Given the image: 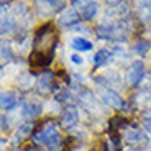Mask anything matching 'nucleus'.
Listing matches in <instances>:
<instances>
[{"instance_id": "1", "label": "nucleus", "mask_w": 151, "mask_h": 151, "mask_svg": "<svg viewBox=\"0 0 151 151\" xmlns=\"http://www.w3.org/2000/svg\"><path fill=\"white\" fill-rule=\"evenodd\" d=\"M58 45V31L53 23H45L38 28L33 40V51L30 54V66L33 69H43L51 64L54 49Z\"/></svg>"}, {"instance_id": "2", "label": "nucleus", "mask_w": 151, "mask_h": 151, "mask_svg": "<svg viewBox=\"0 0 151 151\" xmlns=\"http://www.w3.org/2000/svg\"><path fill=\"white\" fill-rule=\"evenodd\" d=\"M33 138L36 143L45 145L49 151H58L61 146V135L58 132L54 122H46V123H43L33 133Z\"/></svg>"}, {"instance_id": "3", "label": "nucleus", "mask_w": 151, "mask_h": 151, "mask_svg": "<svg viewBox=\"0 0 151 151\" xmlns=\"http://www.w3.org/2000/svg\"><path fill=\"white\" fill-rule=\"evenodd\" d=\"M143 77H145V64L141 61H133L130 68L127 69V82L130 86H136V84L141 82Z\"/></svg>"}, {"instance_id": "4", "label": "nucleus", "mask_w": 151, "mask_h": 151, "mask_svg": "<svg viewBox=\"0 0 151 151\" xmlns=\"http://www.w3.org/2000/svg\"><path fill=\"white\" fill-rule=\"evenodd\" d=\"M77 122H79V113L76 107H68L61 115V125L64 128H72L77 125Z\"/></svg>"}, {"instance_id": "5", "label": "nucleus", "mask_w": 151, "mask_h": 151, "mask_svg": "<svg viewBox=\"0 0 151 151\" xmlns=\"http://www.w3.org/2000/svg\"><path fill=\"white\" fill-rule=\"evenodd\" d=\"M102 99H104V102H105L107 105H110V107H115V109H122V107H125V102L122 100V97H118L117 92L110 91V89L102 91Z\"/></svg>"}, {"instance_id": "6", "label": "nucleus", "mask_w": 151, "mask_h": 151, "mask_svg": "<svg viewBox=\"0 0 151 151\" xmlns=\"http://www.w3.org/2000/svg\"><path fill=\"white\" fill-rule=\"evenodd\" d=\"M125 141H127V143H130V145H141V143H146L148 138L138 128H135V127H133V128H130L128 132L125 133Z\"/></svg>"}, {"instance_id": "7", "label": "nucleus", "mask_w": 151, "mask_h": 151, "mask_svg": "<svg viewBox=\"0 0 151 151\" xmlns=\"http://www.w3.org/2000/svg\"><path fill=\"white\" fill-rule=\"evenodd\" d=\"M54 76L53 72H49V71H45L41 76H40V79H38V91L40 92H48L51 87H53L54 84Z\"/></svg>"}, {"instance_id": "8", "label": "nucleus", "mask_w": 151, "mask_h": 151, "mask_svg": "<svg viewBox=\"0 0 151 151\" xmlns=\"http://www.w3.org/2000/svg\"><path fill=\"white\" fill-rule=\"evenodd\" d=\"M99 12V4L97 2H86L82 4V8H81V17L82 20H92Z\"/></svg>"}, {"instance_id": "9", "label": "nucleus", "mask_w": 151, "mask_h": 151, "mask_svg": "<svg viewBox=\"0 0 151 151\" xmlns=\"http://www.w3.org/2000/svg\"><path fill=\"white\" fill-rule=\"evenodd\" d=\"M18 105V95L15 92H4L2 94V109L4 110H13Z\"/></svg>"}, {"instance_id": "10", "label": "nucleus", "mask_w": 151, "mask_h": 151, "mask_svg": "<svg viewBox=\"0 0 151 151\" xmlns=\"http://www.w3.org/2000/svg\"><path fill=\"white\" fill-rule=\"evenodd\" d=\"M40 112H41V105L36 102H25L23 104V117L28 118V120H31V118H35L36 115H40Z\"/></svg>"}, {"instance_id": "11", "label": "nucleus", "mask_w": 151, "mask_h": 151, "mask_svg": "<svg viewBox=\"0 0 151 151\" xmlns=\"http://www.w3.org/2000/svg\"><path fill=\"white\" fill-rule=\"evenodd\" d=\"M79 20H81L79 13H77L74 8H69L66 13H63V15L59 17V23L61 25H66V27H72V25H76Z\"/></svg>"}, {"instance_id": "12", "label": "nucleus", "mask_w": 151, "mask_h": 151, "mask_svg": "<svg viewBox=\"0 0 151 151\" xmlns=\"http://www.w3.org/2000/svg\"><path fill=\"white\" fill-rule=\"evenodd\" d=\"M110 58H112V54L107 51V49H100V51H97V54L94 56V64L95 68H100V66L107 64L110 61Z\"/></svg>"}, {"instance_id": "13", "label": "nucleus", "mask_w": 151, "mask_h": 151, "mask_svg": "<svg viewBox=\"0 0 151 151\" xmlns=\"http://www.w3.org/2000/svg\"><path fill=\"white\" fill-rule=\"evenodd\" d=\"M71 46L77 51H91L92 49V43L89 40H84V38H74Z\"/></svg>"}, {"instance_id": "14", "label": "nucleus", "mask_w": 151, "mask_h": 151, "mask_svg": "<svg viewBox=\"0 0 151 151\" xmlns=\"http://www.w3.org/2000/svg\"><path fill=\"white\" fill-rule=\"evenodd\" d=\"M135 53L138 54V56H145V54L148 53V49H150V41H146V40H140V41H136L135 45Z\"/></svg>"}, {"instance_id": "15", "label": "nucleus", "mask_w": 151, "mask_h": 151, "mask_svg": "<svg viewBox=\"0 0 151 151\" xmlns=\"http://www.w3.org/2000/svg\"><path fill=\"white\" fill-rule=\"evenodd\" d=\"M13 28H15V22H13V18H10V17H4V18H2V33H10Z\"/></svg>"}, {"instance_id": "16", "label": "nucleus", "mask_w": 151, "mask_h": 151, "mask_svg": "<svg viewBox=\"0 0 151 151\" xmlns=\"http://www.w3.org/2000/svg\"><path fill=\"white\" fill-rule=\"evenodd\" d=\"M2 58H4V59H10L12 58V51H10V45H8V43H4V45H2Z\"/></svg>"}, {"instance_id": "17", "label": "nucleus", "mask_w": 151, "mask_h": 151, "mask_svg": "<svg viewBox=\"0 0 151 151\" xmlns=\"http://www.w3.org/2000/svg\"><path fill=\"white\" fill-rule=\"evenodd\" d=\"M143 127H145V130L151 135V118H145V120H143Z\"/></svg>"}, {"instance_id": "18", "label": "nucleus", "mask_w": 151, "mask_h": 151, "mask_svg": "<svg viewBox=\"0 0 151 151\" xmlns=\"http://www.w3.org/2000/svg\"><path fill=\"white\" fill-rule=\"evenodd\" d=\"M71 61H72V63H76V64H82V59H81L79 54H72V56H71Z\"/></svg>"}, {"instance_id": "19", "label": "nucleus", "mask_w": 151, "mask_h": 151, "mask_svg": "<svg viewBox=\"0 0 151 151\" xmlns=\"http://www.w3.org/2000/svg\"><path fill=\"white\" fill-rule=\"evenodd\" d=\"M145 118H151V107L145 112Z\"/></svg>"}]
</instances>
